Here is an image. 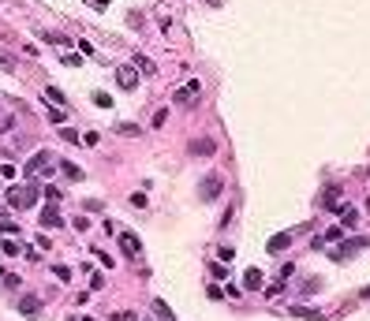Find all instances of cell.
<instances>
[{"label":"cell","instance_id":"19","mask_svg":"<svg viewBox=\"0 0 370 321\" xmlns=\"http://www.w3.org/2000/svg\"><path fill=\"white\" fill-rule=\"evenodd\" d=\"M93 101H97L101 109H109V105H112V97H109V93H105V90H97V93H93Z\"/></svg>","mask_w":370,"mask_h":321},{"label":"cell","instance_id":"7","mask_svg":"<svg viewBox=\"0 0 370 321\" xmlns=\"http://www.w3.org/2000/svg\"><path fill=\"white\" fill-rule=\"evenodd\" d=\"M60 224H64V217L56 213V205H49V209L42 213V228H60Z\"/></svg>","mask_w":370,"mask_h":321},{"label":"cell","instance_id":"23","mask_svg":"<svg viewBox=\"0 0 370 321\" xmlns=\"http://www.w3.org/2000/svg\"><path fill=\"white\" fill-rule=\"evenodd\" d=\"M165 120H168V109H161L157 116H153V127H165Z\"/></svg>","mask_w":370,"mask_h":321},{"label":"cell","instance_id":"5","mask_svg":"<svg viewBox=\"0 0 370 321\" xmlns=\"http://www.w3.org/2000/svg\"><path fill=\"white\" fill-rule=\"evenodd\" d=\"M116 79H120L124 90H135V86H139V71L135 68H116Z\"/></svg>","mask_w":370,"mask_h":321},{"label":"cell","instance_id":"8","mask_svg":"<svg viewBox=\"0 0 370 321\" xmlns=\"http://www.w3.org/2000/svg\"><path fill=\"white\" fill-rule=\"evenodd\" d=\"M292 318H307V321H325V314L311 310V306H292Z\"/></svg>","mask_w":370,"mask_h":321},{"label":"cell","instance_id":"11","mask_svg":"<svg viewBox=\"0 0 370 321\" xmlns=\"http://www.w3.org/2000/svg\"><path fill=\"white\" fill-rule=\"evenodd\" d=\"M38 306H42V299H38V295H23V299H19V310H23V314H38Z\"/></svg>","mask_w":370,"mask_h":321},{"label":"cell","instance_id":"25","mask_svg":"<svg viewBox=\"0 0 370 321\" xmlns=\"http://www.w3.org/2000/svg\"><path fill=\"white\" fill-rule=\"evenodd\" d=\"M206 4H210V8H221V4H225V0H206Z\"/></svg>","mask_w":370,"mask_h":321},{"label":"cell","instance_id":"18","mask_svg":"<svg viewBox=\"0 0 370 321\" xmlns=\"http://www.w3.org/2000/svg\"><path fill=\"white\" fill-rule=\"evenodd\" d=\"M60 168H64V176H67V179H79V176H83V172H79L75 164H71V160H64V164H60Z\"/></svg>","mask_w":370,"mask_h":321},{"label":"cell","instance_id":"4","mask_svg":"<svg viewBox=\"0 0 370 321\" xmlns=\"http://www.w3.org/2000/svg\"><path fill=\"white\" fill-rule=\"evenodd\" d=\"M120 246H124L127 258H135V254L142 250V243H139V236H135V232H120Z\"/></svg>","mask_w":370,"mask_h":321},{"label":"cell","instance_id":"9","mask_svg":"<svg viewBox=\"0 0 370 321\" xmlns=\"http://www.w3.org/2000/svg\"><path fill=\"white\" fill-rule=\"evenodd\" d=\"M198 93H202V86H198V82H187L184 90L176 93V101H184V105H187V101H191V97H198Z\"/></svg>","mask_w":370,"mask_h":321},{"label":"cell","instance_id":"22","mask_svg":"<svg viewBox=\"0 0 370 321\" xmlns=\"http://www.w3.org/2000/svg\"><path fill=\"white\" fill-rule=\"evenodd\" d=\"M355 220H359V213H355V209H344V228H355Z\"/></svg>","mask_w":370,"mask_h":321},{"label":"cell","instance_id":"2","mask_svg":"<svg viewBox=\"0 0 370 321\" xmlns=\"http://www.w3.org/2000/svg\"><path fill=\"white\" fill-rule=\"evenodd\" d=\"M198 191H202V198H206V202L221 198V176H217V172H213V176H206V179L198 183Z\"/></svg>","mask_w":370,"mask_h":321},{"label":"cell","instance_id":"10","mask_svg":"<svg viewBox=\"0 0 370 321\" xmlns=\"http://www.w3.org/2000/svg\"><path fill=\"white\" fill-rule=\"evenodd\" d=\"M288 243H292V236H288V232H284V236H273V239H269V243H266V250H273V254H280V250H284V246Z\"/></svg>","mask_w":370,"mask_h":321},{"label":"cell","instance_id":"3","mask_svg":"<svg viewBox=\"0 0 370 321\" xmlns=\"http://www.w3.org/2000/svg\"><path fill=\"white\" fill-rule=\"evenodd\" d=\"M187 150H191L194 157H213V150H217V142H213V138H194V142L187 146Z\"/></svg>","mask_w":370,"mask_h":321},{"label":"cell","instance_id":"14","mask_svg":"<svg viewBox=\"0 0 370 321\" xmlns=\"http://www.w3.org/2000/svg\"><path fill=\"white\" fill-rule=\"evenodd\" d=\"M135 71H146V75H153V64L146 56H135Z\"/></svg>","mask_w":370,"mask_h":321},{"label":"cell","instance_id":"1","mask_svg":"<svg viewBox=\"0 0 370 321\" xmlns=\"http://www.w3.org/2000/svg\"><path fill=\"white\" fill-rule=\"evenodd\" d=\"M8 198H11V205H19V209H30V205L38 202V187H34V183H26V187H11Z\"/></svg>","mask_w":370,"mask_h":321},{"label":"cell","instance_id":"16","mask_svg":"<svg viewBox=\"0 0 370 321\" xmlns=\"http://www.w3.org/2000/svg\"><path fill=\"white\" fill-rule=\"evenodd\" d=\"M15 68V56H11V52H0V71H11Z\"/></svg>","mask_w":370,"mask_h":321},{"label":"cell","instance_id":"6","mask_svg":"<svg viewBox=\"0 0 370 321\" xmlns=\"http://www.w3.org/2000/svg\"><path fill=\"white\" fill-rule=\"evenodd\" d=\"M49 160H52V157H49L45 150H42V153H34L30 164H26V176H30V172H49Z\"/></svg>","mask_w":370,"mask_h":321},{"label":"cell","instance_id":"24","mask_svg":"<svg viewBox=\"0 0 370 321\" xmlns=\"http://www.w3.org/2000/svg\"><path fill=\"white\" fill-rule=\"evenodd\" d=\"M116 321H139V318H135V310H124V314H116Z\"/></svg>","mask_w":370,"mask_h":321},{"label":"cell","instance_id":"20","mask_svg":"<svg viewBox=\"0 0 370 321\" xmlns=\"http://www.w3.org/2000/svg\"><path fill=\"white\" fill-rule=\"evenodd\" d=\"M45 97H49V101H56V105H64V93H60L56 86H49V90H45Z\"/></svg>","mask_w":370,"mask_h":321},{"label":"cell","instance_id":"17","mask_svg":"<svg viewBox=\"0 0 370 321\" xmlns=\"http://www.w3.org/2000/svg\"><path fill=\"white\" fill-rule=\"evenodd\" d=\"M120 135L135 138V135H142V127H135V123H120Z\"/></svg>","mask_w":370,"mask_h":321},{"label":"cell","instance_id":"12","mask_svg":"<svg viewBox=\"0 0 370 321\" xmlns=\"http://www.w3.org/2000/svg\"><path fill=\"white\" fill-rule=\"evenodd\" d=\"M153 310H157V318H161V321H176V318H172V310H168L161 299H153Z\"/></svg>","mask_w":370,"mask_h":321},{"label":"cell","instance_id":"15","mask_svg":"<svg viewBox=\"0 0 370 321\" xmlns=\"http://www.w3.org/2000/svg\"><path fill=\"white\" fill-rule=\"evenodd\" d=\"M359 246H367V239H363V236H355V239H348V243H344V254H352V250H359Z\"/></svg>","mask_w":370,"mask_h":321},{"label":"cell","instance_id":"13","mask_svg":"<svg viewBox=\"0 0 370 321\" xmlns=\"http://www.w3.org/2000/svg\"><path fill=\"white\" fill-rule=\"evenodd\" d=\"M266 280H262V269H247V287H262Z\"/></svg>","mask_w":370,"mask_h":321},{"label":"cell","instance_id":"21","mask_svg":"<svg viewBox=\"0 0 370 321\" xmlns=\"http://www.w3.org/2000/svg\"><path fill=\"white\" fill-rule=\"evenodd\" d=\"M318 287H322V280H318V277H311V280H307V284H303V291H307V295H314Z\"/></svg>","mask_w":370,"mask_h":321}]
</instances>
